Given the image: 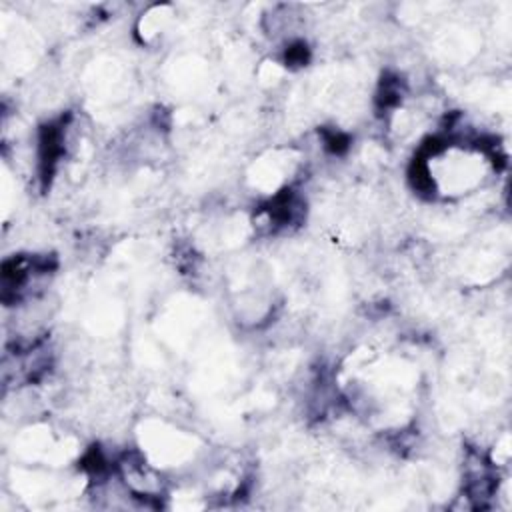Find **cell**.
<instances>
[{
    "instance_id": "1",
    "label": "cell",
    "mask_w": 512,
    "mask_h": 512,
    "mask_svg": "<svg viewBox=\"0 0 512 512\" xmlns=\"http://www.w3.org/2000/svg\"><path fill=\"white\" fill-rule=\"evenodd\" d=\"M66 144V121L49 122L39 131V172H41L42 186L51 182L52 174L56 171Z\"/></svg>"
},
{
    "instance_id": "4",
    "label": "cell",
    "mask_w": 512,
    "mask_h": 512,
    "mask_svg": "<svg viewBox=\"0 0 512 512\" xmlns=\"http://www.w3.org/2000/svg\"><path fill=\"white\" fill-rule=\"evenodd\" d=\"M286 62L288 64H306L308 62V49L304 42H296L286 51Z\"/></svg>"
},
{
    "instance_id": "3",
    "label": "cell",
    "mask_w": 512,
    "mask_h": 512,
    "mask_svg": "<svg viewBox=\"0 0 512 512\" xmlns=\"http://www.w3.org/2000/svg\"><path fill=\"white\" fill-rule=\"evenodd\" d=\"M322 142H324V149L332 154H342V152H346L348 149V136L344 134V132H338V131H322Z\"/></svg>"
},
{
    "instance_id": "2",
    "label": "cell",
    "mask_w": 512,
    "mask_h": 512,
    "mask_svg": "<svg viewBox=\"0 0 512 512\" xmlns=\"http://www.w3.org/2000/svg\"><path fill=\"white\" fill-rule=\"evenodd\" d=\"M402 94H404V82L401 81V76L396 74H384V79L381 81L378 92H376V102L381 109H394L398 106L402 101Z\"/></svg>"
}]
</instances>
